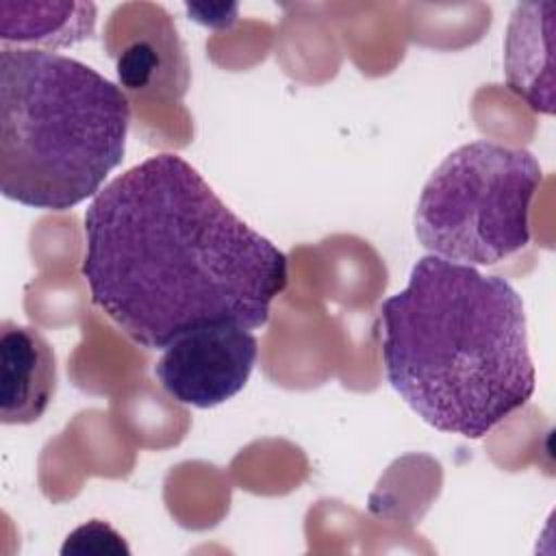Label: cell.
<instances>
[{
	"mask_svg": "<svg viewBox=\"0 0 556 556\" xmlns=\"http://www.w3.org/2000/svg\"><path fill=\"white\" fill-rule=\"evenodd\" d=\"M80 269L91 302L146 350L206 326L261 328L289 280L285 252L169 152L98 191Z\"/></svg>",
	"mask_w": 556,
	"mask_h": 556,
	"instance_id": "6da1fadb",
	"label": "cell"
},
{
	"mask_svg": "<svg viewBox=\"0 0 556 556\" xmlns=\"http://www.w3.org/2000/svg\"><path fill=\"white\" fill-rule=\"evenodd\" d=\"M380 341L389 384L441 432L480 439L536 387L521 295L434 254L380 304Z\"/></svg>",
	"mask_w": 556,
	"mask_h": 556,
	"instance_id": "7a4b0ae2",
	"label": "cell"
},
{
	"mask_svg": "<svg viewBox=\"0 0 556 556\" xmlns=\"http://www.w3.org/2000/svg\"><path fill=\"white\" fill-rule=\"evenodd\" d=\"M130 104L93 67L37 48L0 52V191L43 211L96 198L122 163Z\"/></svg>",
	"mask_w": 556,
	"mask_h": 556,
	"instance_id": "3957f363",
	"label": "cell"
},
{
	"mask_svg": "<svg viewBox=\"0 0 556 556\" xmlns=\"http://www.w3.org/2000/svg\"><path fill=\"white\" fill-rule=\"evenodd\" d=\"M543 172L532 152L471 141L450 152L426 180L415 235L434 256L495 265L530 241V206Z\"/></svg>",
	"mask_w": 556,
	"mask_h": 556,
	"instance_id": "277c9868",
	"label": "cell"
},
{
	"mask_svg": "<svg viewBox=\"0 0 556 556\" xmlns=\"http://www.w3.org/2000/svg\"><path fill=\"white\" fill-rule=\"evenodd\" d=\"M256 356L258 343L250 330L206 326L169 343L154 367V376L176 402L213 408L245 387Z\"/></svg>",
	"mask_w": 556,
	"mask_h": 556,
	"instance_id": "5b68a950",
	"label": "cell"
},
{
	"mask_svg": "<svg viewBox=\"0 0 556 556\" xmlns=\"http://www.w3.org/2000/svg\"><path fill=\"white\" fill-rule=\"evenodd\" d=\"M0 363V421L15 426L37 421L56 391L54 350L39 330L2 321Z\"/></svg>",
	"mask_w": 556,
	"mask_h": 556,
	"instance_id": "8992f818",
	"label": "cell"
},
{
	"mask_svg": "<svg viewBox=\"0 0 556 556\" xmlns=\"http://www.w3.org/2000/svg\"><path fill=\"white\" fill-rule=\"evenodd\" d=\"M17 17L2 15L0 39L15 48H63L93 35V4H9Z\"/></svg>",
	"mask_w": 556,
	"mask_h": 556,
	"instance_id": "52a82bcc",
	"label": "cell"
}]
</instances>
